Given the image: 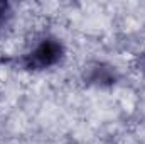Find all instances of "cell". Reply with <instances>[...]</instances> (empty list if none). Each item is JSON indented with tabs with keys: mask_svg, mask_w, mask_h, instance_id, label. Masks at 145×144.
I'll use <instances>...</instances> for the list:
<instances>
[{
	"mask_svg": "<svg viewBox=\"0 0 145 144\" xmlns=\"http://www.w3.org/2000/svg\"><path fill=\"white\" fill-rule=\"evenodd\" d=\"M64 56L63 44L54 37H44L22 58V66L29 71H42L56 66Z\"/></svg>",
	"mask_w": 145,
	"mask_h": 144,
	"instance_id": "1",
	"label": "cell"
},
{
	"mask_svg": "<svg viewBox=\"0 0 145 144\" xmlns=\"http://www.w3.org/2000/svg\"><path fill=\"white\" fill-rule=\"evenodd\" d=\"M12 17V7L7 2H0V27L5 26Z\"/></svg>",
	"mask_w": 145,
	"mask_h": 144,
	"instance_id": "3",
	"label": "cell"
},
{
	"mask_svg": "<svg viewBox=\"0 0 145 144\" xmlns=\"http://www.w3.org/2000/svg\"><path fill=\"white\" fill-rule=\"evenodd\" d=\"M88 80L95 85L105 87V85H113L116 81V73L111 66L106 65H96L95 68H91V73L88 76Z\"/></svg>",
	"mask_w": 145,
	"mask_h": 144,
	"instance_id": "2",
	"label": "cell"
}]
</instances>
